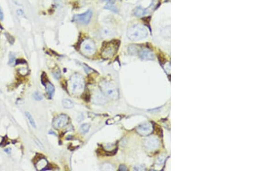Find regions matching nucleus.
<instances>
[{
    "label": "nucleus",
    "instance_id": "obj_18",
    "mask_svg": "<svg viewBox=\"0 0 259 171\" xmlns=\"http://www.w3.org/2000/svg\"><path fill=\"white\" fill-rule=\"evenodd\" d=\"M101 170L102 171H114V167L110 164L105 163L102 165L101 167Z\"/></svg>",
    "mask_w": 259,
    "mask_h": 171
},
{
    "label": "nucleus",
    "instance_id": "obj_13",
    "mask_svg": "<svg viewBox=\"0 0 259 171\" xmlns=\"http://www.w3.org/2000/svg\"><path fill=\"white\" fill-rule=\"evenodd\" d=\"M46 90L47 92V93L49 97V98H51L54 94V92H55V88L54 85L50 83L49 82H48L46 84Z\"/></svg>",
    "mask_w": 259,
    "mask_h": 171
},
{
    "label": "nucleus",
    "instance_id": "obj_30",
    "mask_svg": "<svg viewBox=\"0 0 259 171\" xmlns=\"http://www.w3.org/2000/svg\"><path fill=\"white\" fill-rule=\"evenodd\" d=\"M3 18V12H2V10H1V7H0V19L1 20H2Z\"/></svg>",
    "mask_w": 259,
    "mask_h": 171
},
{
    "label": "nucleus",
    "instance_id": "obj_19",
    "mask_svg": "<svg viewBox=\"0 0 259 171\" xmlns=\"http://www.w3.org/2000/svg\"><path fill=\"white\" fill-rule=\"evenodd\" d=\"M102 35L104 37H109L114 35V32L112 31L111 29H108L107 28H104L102 31Z\"/></svg>",
    "mask_w": 259,
    "mask_h": 171
},
{
    "label": "nucleus",
    "instance_id": "obj_4",
    "mask_svg": "<svg viewBox=\"0 0 259 171\" xmlns=\"http://www.w3.org/2000/svg\"><path fill=\"white\" fill-rule=\"evenodd\" d=\"M119 44L115 42H110L107 43L105 46H103L101 55L104 59H111L115 55L118 48Z\"/></svg>",
    "mask_w": 259,
    "mask_h": 171
},
{
    "label": "nucleus",
    "instance_id": "obj_6",
    "mask_svg": "<svg viewBox=\"0 0 259 171\" xmlns=\"http://www.w3.org/2000/svg\"><path fill=\"white\" fill-rule=\"evenodd\" d=\"M92 16V12L91 10L89 9L84 13L74 15L73 16V20L78 24L86 25L90 22Z\"/></svg>",
    "mask_w": 259,
    "mask_h": 171
},
{
    "label": "nucleus",
    "instance_id": "obj_25",
    "mask_svg": "<svg viewBox=\"0 0 259 171\" xmlns=\"http://www.w3.org/2000/svg\"><path fill=\"white\" fill-rule=\"evenodd\" d=\"M41 81L42 84L44 85H46V84L48 82V80H47V75L44 73H43V74L41 76Z\"/></svg>",
    "mask_w": 259,
    "mask_h": 171
},
{
    "label": "nucleus",
    "instance_id": "obj_22",
    "mask_svg": "<svg viewBox=\"0 0 259 171\" xmlns=\"http://www.w3.org/2000/svg\"><path fill=\"white\" fill-rule=\"evenodd\" d=\"M128 51L131 54H135L138 52V49L135 46H131L128 47Z\"/></svg>",
    "mask_w": 259,
    "mask_h": 171
},
{
    "label": "nucleus",
    "instance_id": "obj_16",
    "mask_svg": "<svg viewBox=\"0 0 259 171\" xmlns=\"http://www.w3.org/2000/svg\"><path fill=\"white\" fill-rule=\"evenodd\" d=\"M63 103V106L64 107V108H67V109H70L73 107L74 105H73V103L71 100L67 99H65L63 100L62 102Z\"/></svg>",
    "mask_w": 259,
    "mask_h": 171
},
{
    "label": "nucleus",
    "instance_id": "obj_5",
    "mask_svg": "<svg viewBox=\"0 0 259 171\" xmlns=\"http://www.w3.org/2000/svg\"><path fill=\"white\" fill-rule=\"evenodd\" d=\"M82 52L86 55H92L96 52V45L94 42L90 39L85 40L81 45Z\"/></svg>",
    "mask_w": 259,
    "mask_h": 171
},
{
    "label": "nucleus",
    "instance_id": "obj_2",
    "mask_svg": "<svg viewBox=\"0 0 259 171\" xmlns=\"http://www.w3.org/2000/svg\"><path fill=\"white\" fill-rule=\"evenodd\" d=\"M99 86L101 91L105 96H108L114 100L119 98V91L113 84L107 81H103L100 83Z\"/></svg>",
    "mask_w": 259,
    "mask_h": 171
},
{
    "label": "nucleus",
    "instance_id": "obj_9",
    "mask_svg": "<svg viewBox=\"0 0 259 171\" xmlns=\"http://www.w3.org/2000/svg\"><path fill=\"white\" fill-rule=\"evenodd\" d=\"M137 130L141 135L146 136L149 134L152 131V127L150 125L147 123L141 125L137 128Z\"/></svg>",
    "mask_w": 259,
    "mask_h": 171
},
{
    "label": "nucleus",
    "instance_id": "obj_21",
    "mask_svg": "<svg viewBox=\"0 0 259 171\" xmlns=\"http://www.w3.org/2000/svg\"><path fill=\"white\" fill-rule=\"evenodd\" d=\"M120 119V116L119 115L116 116L115 117H114V118L111 119H109L107 122V123L108 125H112V124H114L115 123H116V122H118L119 120Z\"/></svg>",
    "mask_w": 259,
    "mask_h": 171
},
{
    "label": "nucleus",
    "instance_id": "obj_20",
    "mask_svg": "<svg viewBox=\"0 0 259 171\" xmlns=\"http://www.w3.org/2000/svg\"><path fill=\"white\" fill-rule=\"evenodd\" d=\"M90 129V125L88 124H83L82 125H81L80 130L81 133L85 134L86 133H88L89 130Z\"/></svg>",
    "mask_w": 259,
    "mask_h": 171
},
{
    "label": "nucleus",
    "instance_id": "obj_12",
    "mask_svg": "<svg viewBox=\"0 0 259 171\" xmlns=\"http://www.w3.org/2000/svg\"><path fill=\"white\" fill-rule=\"evenodd\" d=\"M107 1V4L104 8L111 10L114 12H118V9L115 5V0H105Z\"/></svg>",
    "mask_w": 259,
    "mask_h": 171
},
{
    "label": "nucleus",
    "instance_id": "obj_8",
    "mask_svg": "<svg viewBox=\"0 0 259 171\" xmlns=\"http://www.w3.org/2000/svg\"><path fill=\"white\" fill-rule=\"evenodd\" d=\"M92 101L96 104H104L107 102L106 96L101 91H96L92 95Z\"/></svg>",
    "mask_w": 259,
    "mask_h": 171
},
{
    "label": "nucleus",
    "instance_id": "obj_28",
    "mask_svg": "<svg viewBox=\"0 0 259 171\" xmlns=\"http://www.w3.org/2000/svg\"><path fill=\"white\" fill-rule=\"evenodd\" d=\"M54 74L55 77L56 78V79H59V77H60V76H61V74H60V73H59V71H58L57 72H56V73H55V74Z\"/></svg>",
    "mask_w": 259,
    "mask_h": 171
},
{
    "label": "nucleus",
    "instance_id": "obj_1",
    "mask_svg": "<svg viewBox=\"0 0 259 171\" xmlns=\"http://www.w3.org/2000/svg\"><path fill=\"white\" fill-rule=\"evenodd\" d=\"M147 29L141 24H134L130 27L127 32L128 38L133 41H138L148 36Z\"/></svg>",
    "mask_w": 259,
    "mask_h": 171
},
{
    "label": "nucleus",
    "instance_id": "obj_33",
    "mask_svg": "<svg viewBox=\"0 0 259 171\" xmlns=\"http://www.w3.org/2000/svg\"><path fill=\"white\" fill-rule=\"evenodd\" d=\"M2 93V92H1V91L0 90V93Z\"/></svg>",
    "mask_w": 259,
    "mask_h": 171
},
{
    "label": "nucleus",
    "instance_id": "obj_27",
    "mask_svg": "<svg viewBox=\"0 0 259 171\" xmlns=\"http://www.w3.org/2000/svg\"><path fill=\"white\" fill-rule=\"evenodd\" d=\"M35 142H36V144L37 145V146H39V147H40V148H42V149H44V147H43V146L42 145V144H41V143H40V142L37 139H36V140H35Z\"/></svg>",
    "mask_w": 259,
    "mask_h": 171
},
{
    "label": "nucleus",
    "instance_id": "obj_26",
    "mask_svg": "<svg viewBox=\"0 0 259 171\" xmlns=\"http://www.w3.org/2000/svg\"><path fill=\"white\" fill-rule=\"evenodd\" d=\"M19 73L22 76H25L28 73V69H20L18 70Z\"/></svg>",
    "mask_w": 259,
    "mask_h": 171
},
{
    "label": "nucleus",
    "instance_id": "obj_11",
    "mask_svg": "<svg viewBox=\"0 0 259 171\" xmlns=\"http://www.w3.org/2000/svg\"><path fill=\"white\" fill-rule=\"evenodd\" d=\"M47 166V161L43 157H41L36 162V167L39 171H43L46 170V167H48Z\"/></svg>",
    "mask_w": 259,
    "mask_h": 171
},
{
    "label": "nucleus",
    "instance_id": "obj_7",
    "mask_svg": "<svg viewBox=\"0 0 259 171\" xmlns=\"http://www.w3.org/2000/svg\"><path fill=\"white\" fill-rule=\"evenodd\" d=\"M69 118L67 115L61 114L56 116L53 122L52 126L56 129H59L65 127L69 122Z\"/></svg>",
    "mask_w": 259,
    "mask_h": 171
},
{
    "label": "nucleus",
    "instance_id": "obj_31",
    "mask_svg": "<svg viewBox=\"0 0 259 171\" xmlns=\"http://www.w3.org/2000/svg\"><path fill=\"white\" fill-rule=\"evenodd\" d=\"M17 13H20V15H21V14L23 13V12H22V11L21 10H18L17 11Z\"/></svg>",
    "mask_w": 259,
    "mask_h": 171
},
{
    "label": "nucleus",
    "instance_id": "obj_10",
    "mask_svg": "<svg viewBox=\"0 0 259 171\" xmlns=\"http://www.w3.org/2000/svg\"><path fill=\"white\" fill-rule=\"evenodd\" d=\"M139 56L143 59H153L154 58V54L148 49H143L140 51Z\"/></svg>",
    "mask_w": 259,
    "mask_h": 171
},
{
    "label": "nucleus",
    "instance_id": "obj_14",
    "mask_svg": "<svg viewBox=\"0 0 259 171\" xmlns=\"http://www.w3.org/2000/svg\"><path fill=\"white\" fill-rule=\"evenodd\" d=\"M147 12L148 10L142 7L141 6H139L135 9L134 11V14L138 17H140L146 14L147 13Z\"/></svg>",
    "mask_w": 259,
    "mask_h": 171
},
{
    "label": "nucleus",
    "instance_id": "obj_15",
    "mask_svg": "<svg viewBox=\"0 0 259 171\" xmlns=\"http://www.w3.org/2000/svg\"><path fill=\"white\" fill-rule=\"evenodd\" d=\"M145 145L146 146V147L148 149H153L154 148H156V147L157 145V143L156 142V141L152 140V139H149L147 140L145 142Z\"/></svg>",
    "mask_w": 259,
    "mask_h": 171
},
{
    "label": "nucleus",
    "instance_id": "obj_23",
    "mask_svg": "<svg viewBox=\"0 0 259 171\" xmlns=\"http://www.w3.org/2000/svg\"><path fill=\"white\" fill-rule=\"evenodd\" d=\"M33 97H34V99L36 100H37V101H40V100H41L43 99L42 95L40 93H39L37 92H36L34 93Z\"/></svg>",
    "mask_w": 259,
    "mask_h": 171
},
{
    "label": "nucleus",
    "instance_id": "obj_32",
    "mask_svg": "<svg viewBox=\"0 0 259 171\" xmlns=\"http://www.w3.org/2000/svg\"><path fill=\"white\" fill-rule=\"evenodd\" d=\"M5 152H6L7 153H9L10 151V149H9V148H8V149H5Z\"/></svg>",
    "mask_w": 259,
    "mask_h": 171
},
{
    "label": "nucleus",
    "instance_id": "obj_17",
    "mask_svg": "<svg viewBox=\"0 0 259 171\" xmlns=\"http://www.w3.org/2000/svg\"><path fill=\"white\" fill-rule=\"evenodd\" d=\"M25 115H26V117L27 118L29 123L31 124V125L33 127L36 128V123H35V122L32 116L31 115V114L29 112H25Z\"/></svg>",
    "mask_w": 259,
    "mask_h": 171
},
{
    "label": "nucleus",
    "instance_id": "obj_3",
    "mask_svg": "<svg viewBox=\"0 0 259 171\" xmlns=\"http://www.w3.org/2000/svg\"><path fill=\"white\" fill-rule=\"evenodd\" d=\"M85 82L83 77L78 74H74L70 79V88L74 95H80L84 92Z\"/></svg>",
    "mask_w": 259,
    "mask_h": 171
},
{
    "label": "nucleus",
    "instance_id": "obj_29",
    "mask_svg": "<svg viewBox=\"0 0 259 171\" xmlns=\"http://www.w3.org/2000/svg\"><path fill=\"white\" fill-rule=\"evenodd\" d=\"M119 170H120V171H126V170H127V168H126V167H124V166L121 165V166H120V167H119Z\"/></svg>",
    "mask_w": 259,
    "mask_h": 171
},
{
    "label": "nucleus",
    "instance_id": "obj_24",
    "mask_svg": "<svg viewBox=\"0 0 259 171\" xmlns=\"http://www.w3.org/2000/svg\"><path fill=\"white\" fill-rule=\"evenodd\" d=\"M15 61V56L14 55L13 53L10 52L9 54V63L10 65H13Z\"/></svg>",
    "mask_w": 259,
    "mask_h": 171
}]
</instances>
